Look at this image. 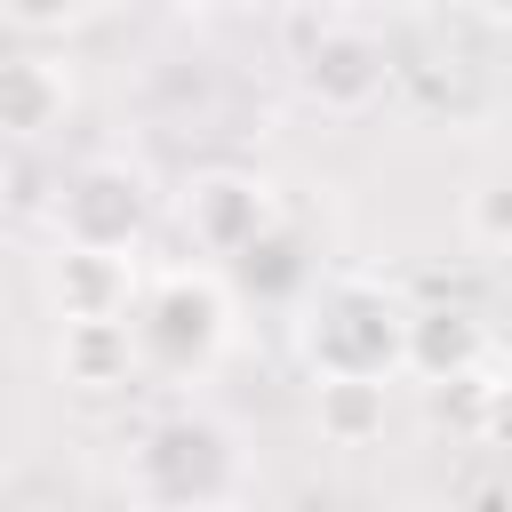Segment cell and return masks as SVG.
Returning a JSON list of instances; mask_svg holds the SVG:
<instances>
[{"instance_id":"cell-1","label":"cell","mask_w":512,"mask_h":512,"mask_svg":"<svg viewBox=\"0 0 512 512\" xmlns=\"http://www.w3.org/2000/svg\"><path fill=\"white\" fill-rule=\"evenodd\" d=\"M128 496L144 512H232L248 496V448L208 408H160L128 448Z\"/></svg>"},{"instance_id":"cell-2","label":"cell","mask_w":512,"mask_h":512,"mask_svg":"<svg viewBox=\"0 0 512 512\" xmlns=\"http://www.w3.org/2000/svg\"><path fill=\"white\" fill-rule=\"evenodd\" d=\"M128 344H136V376H160V384L216 376V360L232 352V288H224V272L216 264H168V272L136 280Z\"/></svg>"},{"instance_id":"cell-3","label":"cell","mask_w":512,"mask_h":512,"mask_svg":"<svg viewBox=\"0 0 512 512\" xmlns=\"http://www.w3.org/2000/svg\"><path fill=\"white\" fill-rule=\"evenodd\" d=\"M400 296L368 272H328L304 288L296 312V352L312 376H400Z\"/></svg>"},{"instance_id":"cell-4","label":"cell","mask_w":512,"mask_h":512,"mask_svg":"<svg viewBox=\"0 0 512 512\" xmlns=\"http://www.w3.org/2000/svg\"><path fill=\"white\" fill-rule=\"evenodd\" d=\"M152 232V176L120 152L104 160H80L56 192V240L72 248H112V256H136Z\"/></svg>"},{"instance_id":"cell-5","label":"cell","mask_w":512,"mask_h":512,"mask_svg":"<svg viewBox=\"0 0 512 512\" xmlns=\"http://www.w3.org/2000/svg\"><path fill=\"white\" fill-rule=\"evenodd\" d=\"M392 88V48L368 32V24H320L304 48H296V96L328 120H360L376 112Z\"/></svg>"},{"instance_id":"cell-6","label":"cell","mask_w":512,"mask_h":512,"mask_svg":"<svg viewBox=\"0 0 512 512\" xmlns=\"http://www.w3.org/2000/svg\"><path fill=\"white\" fill-rule=\"evenodd\" d=\"M176 224H184V240L224 272L256 232L280 224V192H272L256 168H200V176L184 184V200H176Z\"/></svg>"},{"instance_id":"cell-7","label":"cell","mask_w":512,"mask_h":512,"mask_svg":"<svg viewBox=\"0 0 512 512\" xmlns=\"http://www.w3.org/2000/svg\"><path fill=\"white\" fill-rule=\"evenodd\" d=\"M488 352L496 344H488V320L472 304H416V312H400V376H416V384H456Z\"/></svg>"},{"instance_id":"cell-8","label":"cell","mask_w":512,"mask_h":512,"mask_svg":"<svg viewBox=\"0 0 512 512\" xmlns=\"http://www.w3.org/2000/svg\"><path fill=\"white\" fill-rule=\"evenodd\" d=\"M40 296H48V312H56V320H128L136 256L56 240V256H48V272H40Z\"/></svg>"},{"instance_id":"cell-9","label":"cell","mask_w":512,"mask_h":512,"mask_svg":"<svg viewBox=\"0 0 512 512\" xmlns=\"http://www.w3.org/2000/svg\"><path fill=\"white\" fill-rule=\"evenodd\" d=\"M72 112V80L56 56H0V144H32L48 128H64Z\"/></svg>"},{"instance_id":"cell-10","label":"cell","mask_w":512,"mask_h":512,"mask_svg":"<svg viewBox=\"0 0 512 512\" xmlns=\"http://www.w3.org/2000/svg\"><path fill=\"white\" fill-rule=\"evenodd\" d=\"M384 424H392L384 376H312V432L328 448H376Z\"/></svg>"},{"instance_id":"cell-11","label":"cell","mask_w":512,"mask_h":512,"mask_svg":"<svg viewBox=\"0 0 512 512\" xmlns=\"http://www.w3.org/2000/svg\"><path fill=\"white\" fill-rule=\"evenodd\" d=\"M56 368H64V384H80V392H120V384H136L128 320H64Z\"/></svg>"},{"instance_id":"cell-12","label":"cell","mask_w":512,"mask_h":512,"mask_svg":"<svg viewBox=\"0 0 512 512\" xmlns=\"http://www.w3.org/2000/svg\"><path fill=\"white\" fill-rule=\"evenodd\" d=\"M224 272H232L240 288H256V296H304V288H312V256H304V240H296L288 224L256 232Z\"/></svg>"},{"instance_id":"cell-13","label":"cell","mask_w":512,"mask_h":512,"mask_svg":"<svg viewBox=\"0 0 512 512\" xmlns=\"http://www.w3.org/2000/svg\"><path fill=\"white\" fill-rule=\"evenodd\" d=\"M464 248H472L480 264H496V256L512 248V184H504L496 168H480V184L464 192Z\"/></svg>"},{"instance_id":"cell-14","label":"cell","mask_w":512,"mask_h":512,"mask_svg":"<svg viewBox=\"0 0 512 512\" xmlns=\"http://www.w3.org/2000/svg\"><path fill=\"white\" fill-rule=\"evenodd\" d=\"M0 16L16 32H32V40H48V32H72L88 16V0H0Z\"/></svg>"},{"instance_id":"cell-15","label":"cell","mask_w":512,"mask_h":512,"mask_svg":"<svg viewBox=\"0 0 512 512\" xmlns=\"http://www.w3.org/2000/svg\"><path fill=\"white\" fill-rule=\"evenodd\" d=\"M472 16H480L488 32H504V24H512V0H472Z\"/></svg>"},{"instance_id":"cell-16","label":"cell","mask_w":512,"mask_h":512,"mask_svg":"<svg viewBox=\"0 0 512 512\" xmlns=\"http://www.w3.org/2000/svg\"><path fill=\"white\" fill-rule=\"evenodd\" d=\"M472 512H496V480H480V496H472Z\"/></svg>"},{"instance_id":"cell-17","label":"cell","mask_w":512,"mask_h":512,"mask_svg":"<svg viewBox=\"0 0 512 512\" xmlns=\"http://www.w3.org/2000/svg\"><path fill=\"white\" fill-rule=\"evenodd\" d=\"M0 200H8V152H0Z\"/></svg>"},{"instance_id":"cell-18","label":"cell","mask_w":512,"mask_h":512,"mask_svg":"<svg viewBox=\"0 0 512 512\" xmlns=\"http://www.w3.org/2000/svg\"><path fill=\"white\" fill-rule=\"evenodd\" d=\"M88 8H128V0H88Z\"/></svg>"},{"instance_id":"cell-19","label":"cell","mask_w":512,"mask_h":512,"mask_svg":"<svg viewBox=\"0 0 512 512\" xmlns=\"http://www.w3.org/2000/svg\"><path fill=\"white\" fill-rule=\"evenodd\" d=\"M192 8H216V0H192Z\"/></svg>"}]
</instances>
